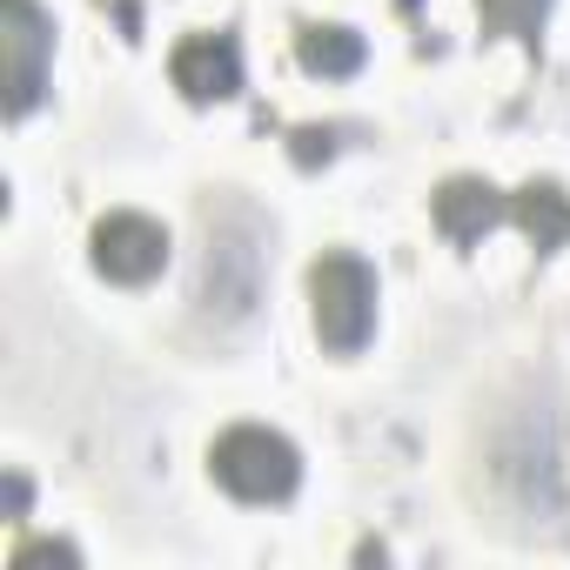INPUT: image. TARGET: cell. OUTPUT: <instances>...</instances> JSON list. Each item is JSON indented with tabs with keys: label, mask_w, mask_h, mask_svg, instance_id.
Returning a JSON list of instances; mask_svg holds the SVG:
<instances>
[{
	"label": "cell",
	"mask_w": 570,
	"mask_h": 570,
	"mask_svg": "<svg viewBox=\"0 0 570 570\" xmlns=\"http://www.w3.org/2000/svg\"><path fill=\"white\" fill-rule=\"evenodd\" d=\"M208 470L242 503H289L303 483V450L268 423H235L208 443Z\"/></svg>",
	"instance_id": "cell-1"
},
{
	"label": "cell",
	"mask_w": 570,
	"mask_h": 570,
	"mask_svg": "<svg viewBox=\"0 0 570 570\" xmlns=\"http://www.w3.org/2000/svg\"><path fill=\"white\" fill-rule=\"evenodd\" d=\"M309 316L336 356H356L376 336V268L350 248H330L309 268Z\"/></svg>",
	"instance_id": "cell-2"
},
{
	"label": "cell",
	"mask_w": 570,
	"mask_h": 570,
	"mask_svg": "<svg viewBox=\"0 0 570 570\" xmlns=\"http://www.w3.org/2000/svg\"><path fill=\"white\" fill-rule=\"evenodd\" d=\"M88 255L108 282H155L168 268V228L155 215H135V208H115L95 222L88 235Z\"/></svg>",
	"instance_id": "cell-3"
},
{
	"label": "cell",
	"mask_w": 570,
	"mask_h": 570,
	"mask_svg": "<svg viewBox=\"0 0 570 570\" xmlns=\"http://www.w3.org/2000/svg\"><path fill=\"white\" fill-rule=\"evenodd\" d=\"M55 55V21L35 0H0V61H8V115H28L41 95V68Z\"/></svg>",
	"instance_id": "cell-4"
},
{
	"label": "cell",
	"mask_w": 570,
	"mask_h": 570,
	"mask_svg": "<svg viewBox=\"0 0 570 570\" xmlns=\"http://www.w3.org/2000/svg\"><path fill=\"white\" fill-rule=\"evenodd\" d=\"M168 75L188 101H228L242 88V48H235V35H188L168 55Z\"/></svg>",
	"instance_id": "cell-5"
},
{
	"label": "cell",
	"mask_w": 570,
	"mask_h": 570,
	"mask_svg": "<svg viewBox=\"0 0 570 570\" xmlns=\"http://www.w3.org/2000/svg\"><path fill=\"white\" fill-rule=\"evenodd\" d=\"M436 222H443V235L470 242V235L510 222V195L490 188V181H443V188H436Z\"/></svg>",
	"instance_id": "cell-6"
},
{
	"label": "cell",
	"mask_w": 570,
	"mask_h": 570,
	"mask_svg": "<svg viewBox=\"0 0 570 570\" xmlns=\"http://www.w3.org/2000/svg\"><path fill=\"white\" fill-rule=\"evenodd\" d=\"M363 35L356 28H343V21H309L303 35H296V61L309 68V75H323V81H343V75H356L363 68Z\"/></svg>",
	"instance_id": "cell-7"
},
{
	"label": "cell",
	"mask_w": 570,
	"mask_h": 570,
	"mask_svg": "<svg viewBox=\"0 0 570 570\" xmlns=\"http://www.w3.org/2000/svg\"><path fill=\"white\" fill-rule=\"evenodd\" d=\"M476 14H483V28L490 35H537L543 28V14H550V0H476Z\"/></svg>",
	"instance_id": "cell-8"
},
{
	"label": "cell",
	"mask_w": 570,
	"mask_h": 570,
	"mask_svg": "<svg viewBox=\"0 0 570 570\" xmlns=\"http://www.w3.org/2000/svg\"><path fill=\"white\" fill-rule=\"evenodd\" d=\"M28 563H68V570H75V563H81V550H75V543L41 537V543H21V550H14V570H28Z\"/></svg>",
	"instance_id": "cell-9"
},
{
	"label": "cell",
	"mask_w": 570,
	"mask_h": 570,
	"mask_svg": "<svg viewBox=\"0 0 570 570\" xmlns=\"http://www.w3.org/2000/svg\"><path fill=\"white\" fill-rule=\"evenodd\" d=\"M330 155H336L330 128H296V161H303V168H316V161H330Z\"/></svg>",
	"instance_id": "cell-10"
},
{
	"label": "cell",
	"mask_w": 570,
	"mask_h": 570,
	"mask_svg": "<svg viewBox=\"0 0 570 570\" xmlns=\"http://www.w3.org/2000/svg\"><path fill=\"white\" fill-rule=\"evenodd\" d=\"M8 510H14V517L28 510V483H21V476H8Z\"/></svg>",
	"instance_id": "cell-11"
}]
</instances>
